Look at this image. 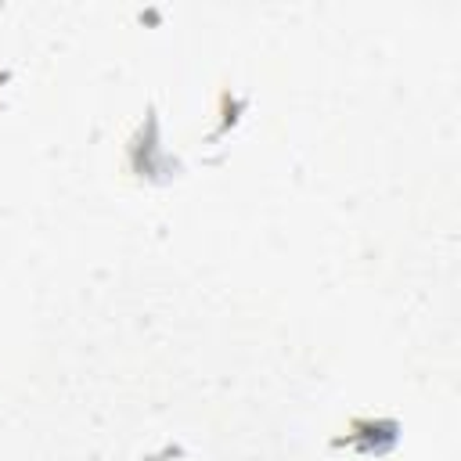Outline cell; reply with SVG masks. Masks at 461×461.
<instances>
[{"label": "cell", "instance_id": "cell-2", "mask_svg": "<svg viewBox=\"0 0 461 461\" xmlns=\"http://www.w3.org/2000/svg\"><path fill=\"white\" fill-rule=\"evenodd\" d=\"M158 158H162V151H158V119H155V112H148V122L140 126V133L130 144V166L140 176H151L155 173L151 162H158Z\"/></svg>", "mask_w": 461, "mask_h": 461}, {"label": "cell", "instance_id": "cell-1", "mask_svg": "<svg viewBox=\"0 0 461 461\" xmlns=\"http://www.w3.org/2000/svg\"><path fill=\"white\" fill-rule=\"evenodd\" d=\"M400 439V421L393 418H357L346 436L335 439V447H353L360 454H389Z\"/></svg>", "mask_w": 461, "mask_h": 461}]
</instances>
